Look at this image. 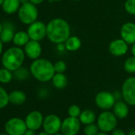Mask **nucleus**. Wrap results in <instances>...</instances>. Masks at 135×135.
<instances>
[{"instance_id": "1", "label": "nucleus", "mask_w": 135, "mask_h": 135, "mask_svg": "<svg viewBox=\"0 0 135 135\" xmlns=\"http://www.w3.org/2000/svg\"><path fill=\"white\" fill-rule=\"evenodd\" d=\"M47 26V38L53 44L64 43L71 36V27L66 20L56 18L49 22Z\"/></svg>"}, {"instance_id": "40", "label": "nucleus", "mask_w": 135, "mask_h": 135, "mask_svg": "<svg viewBox=\"0 0 135 135\" xmlns=\"http://www.w3.org/2000/svg\"><path fill=\"white\" fill-rule=\"evenodd\" d=\"M97 135H109L108 133H106V132H103V131H99Z\"/></svg>"}, {"instance_id": "39", "label": "nucleus", "mask_w": 135, "mask_h": 135, "mask_svg": "<svg viewBox=\"0 0 135 135\" xmlns=\"http://www.w3.org/2000/svg\"><path fill=\"white\" fill-rule=\"evenodd\" d=\"M127 135H135V129H132L129 131Z\"/></svg>"}, {"instance_id": "42", "label": "nucleus", "mask_w": 135, "mask_h": 135, "mask_svg": "<svg viewBox=\"0 0 135 135\" xmlns=\"http://www.w3.org/2000/svg\"><path fill=\"white\" fill-rule=\"evenodd\" d=\"M63 0H49V2H52V3H56V2H61Z\"/></svg>"}, {"instance_id": "16", "label": "nucleus", "mask_w": 135, "mask_h": 135, "mask_svg": "<svg viewBox=\"0 0 135 135\" xmlns=\"http://www.w3.org/2000/svg\"><path fill=\"white\" fill-rule=\"evenodd\" d=\"M129 105L125 101H116L113 107V113L118 119H124L129 114Z\"/></svg>"}, {"instance_id": "21", "label": "nucleus", "mask_w": 135, "mask_h": 135, "mask_svg": "<svg viewBox=\"0 0 135 135\" xmlns=\"http://www.w3.org/2000/svg\"><path fill=\"white\" fill-rule=\"evenodd\" d=\"M66 50L69 52H76L79 50L82 45L81 40L76 36H70L64 42Z\"/></svg>"}, {"instance_id": "3", "label": "nucleus", "mask_w": 135, "mask_h": 135, "mask_svg": "<svg viewBox=\"0 0 135 135\" xmlns=\"http://www.w3.org/2000/svg\"><path fill=\"white\" fill-rule=\"evenodd\" d=\"M25 56L26 54L24 49L21 47L13 46L3 52L1 58V63L3 67L11 72H15L22 66L25 60Z\"/></svg>"}, {"instance_id": "7", "label": "nucleus", "mask_w": 135, "mask_h": 135, "mask_svg": "<svg viewBox=\"0 0 135 135\" xmlns=\"http://www.w3.org/2000/svg\"><path fill=\"white\" fill-rule=\"evenodd\" d=\"M122 97L129 106L135 107V77L130 76L125 80L122 86Z\"/></svg>"}, {"instance_id": "11", "label": "nucleus", "mask_w": 135, "mask_h": 135, "mask_svg": "<svg viewBox=\"0 0 135 135\" xmlns=\"http://www.w3.org/2000/svg\"><path fill=\"white\" fill-rule=\"evenodd\" d=\"M61 125H62L61 118L56 114H50L44 118L42 128L43 130L52 135L56 133L60 132Z\"/></svg>"}, {"instance_id": "37", "label": "nucleus", "mask_w": 135, "mask_h": 135, "mask_svg": "<svg viewBox=\"0 0 135 135\" xmlns=\"http://www.w3.org/2000/svg\"><path fill=\"white\" fill-rule=\"evenodd\" d=\"M3 42L0 39V56L3 53Z\"/></svg>"}, {"instance_id": "29", "label": "nucleus", "mask_w": 135, "mask_h": 135, "mask_svg": "<svg viewBox=\"0 0 135 135\" xmlns=\"http://www.w3.org/2000/svg\"><path fill=\"white\" fill-rule=\"evenodd\" d=\"M124 8L127 14L135 16V0H126L124 3Z\"/></svg>"}, {"instance_id": "24", "label": "nucleus", "mask_w": 135, "mask_h": 135, "mask_svg": "<svg viewBox=\"0 0 135 135\" xmlns=\"http://www.w3.org/2000/svg\"><path fill=\"white\" fill-rule=\"evenodd\" d=\"M14 78L13 72L10 71L6 68L0 69V83L2 84H9Z\"/></svg>"}, {"instance_id": "33", "label": "nucleus", "mask_w": 135, "mask_h": 135, "mask_svg": "<svg viewBox=\"0 0 135 135\" xmlns=\"http://www.w3.org/2000/svg\"><path fill=\"white\" fill-rule=\"evenodd\" d=\"M56 49H57V50H58V51H60V52H63V51H64V49H65L64 43H60V44H57V45H56Z\"/></svg>"}, {"instance_id": "12", "label": "nucleus", "mask_w": 135, "mask_h": 135, "mask_svg": "<svg viewBox=\"0 0 135 135\" xmlns=\"http://www.w3.org/2000/svg\"><path fill=\"white\" fill-rule=\"evenodd\" d=\"M44 118L45 117L39 110H33L30 112L25 118L27 128L34 131L38 130L42 127Z\"/></svg>"}, {"instance_id": "20", "label": "nucleus", "mask_w": 135, "mask_h": 135, "mask_svg": "<svg viewBox=\"0 0 135 135\" xmlns=\"http://www.w3.org/2000/svg\"><path fill=\"white\" fill-rule=\"evenodd\" d=\"M79 119L82 125H88L91 123H95L97 119L95 113L90 109H86L81 111V114L79 117Z\"/></svg>"}, {"instance_id": "44", "label": "nucleus", "mask_w": 135, "mask_h": 135, "mask_svg": "<svg viewBox=\"0 0 135 135\" xmlns=\"http://www.w3.org/2000/svg\"><path fill=\"white\" fill-rule=\"evenodd\" d=\"M52 135H64L61 132H58V133H56L54 134H52Z\"/></svg>"}, {"instance_id": "45", "label": "nucleus", "mask_w": 135, "mask_h": 135, "mask_svg": "<svg viewBox=\"0 0 135 135\" xmlns=\"http://www.w3.org/2000/svg\"><path fill=\"white\" fill-rule=\"evenodd\" d=\"M3 1H4V0H0V7H1V6H2V4H3Z\"/></svg>"}, {"instance_id": "34", "label": "nucleus", "mask_w": 135, "mask_h": 135, "mask_svg": "<svg viewBox=\"0 0 135 135\" xmlns=\"http://www.w3.org/2000/svg\"><path fill=\"white\" fill-rule=\"evenodd\" d=\"M45 1V0H30V2L32 3L34 5H39V4H41L43 2Z\"/></svg>"}, {"instance_id": "25", "label": "nucleus", "mask_w": 135, "mask_h": 135, "mask_svg": "<svg viewBox=\"0 0 135 135\" xmlns=\"http://www.w3.org/2000/svg\"><path fill=\"white\" fill-rule=\"evenodd\" d=\"M30 71L29 69H27L25 67H20L19 69H18L17 70H15V72H13V75L14 77L18 80H26L29 76H30Z\"/></svg>"}, {"instance_id": "30", "label": "nucleus", "mask_w": 135, "mask_h": 135, "mask_svg": "<svg viewBox=\"0 0 135 135\" xmlns=\"http://www.w3.org/2000/svg\"><path fill=\"white\" fill-rule=\"evenodd\" d=\"M81 109L78 105L73 104L71 105L69 109H68V114L70 117H74V118H79L80 114H81Z\"/></svg>"}, {"instance_id": "17", "label": "nucleus", "mask_w": 135, "mask_h": 135, "mask_svg": "<svg viewBox=\"0 0 135 135\" xmlns=\"http://www.w3.org/2000/svg\"><path fill=\"white\" fill-rule=\"evenodd\" d=\"M15 27L12 23L5 22L3 24V30L0 34V39L3 43H9L13 41L15 36Z\"/></svg>"}, {"instance_id": "10", "label": "nucleus", "mask_w": 135, "mask_h": 135, "mask_svg": "<svg viewBox=\"0 0 135 135\" xmlns=\"http://www.w3.org/2000/svg\"><path fill=\"white\" fill-rule=\"evenodd\" d=\"M27 33L30 40L41 41L47 37V26L44 22L37 20L36 22L29 25Z\"/></svg>"}, {"instance_id": "4", "label": "nucleus", "mask_w": 135, "mask_h": 135, "mask_svg": "<svg viewBox=\"0 0 135 135\" xmlns=\"http://www.w3.org/2000/svg\"><path fill=\"white\" fill-rule=\"evenodd\" d=\"M96 124L100 131L109 133L117 127L118 118L114 115L113 111L103 110L97 117Z\"/></svg>"}, {"instance_id": "19", "label": "nucleus", "mask_w": 135, "mask_h": 135, "mask_svg": "<svg viewBox=\"0 0 135 135\" xmlns=\"http://www.w3.org/2000/svg\"><path fill=\"white\" fill-rule=\"evenodd\" d=\"M10 103L13 105L20 106L26 101V95L24 91L20 90H15L9 93Z\"/></svg>"}, {"instance_id": "23", "label": "nucleus", "mask_w": 135, "mask_h": 135, "mask_svg": "<svg viewBox=\"0 0 135 135\" xmlns=\"http://www.w3.org/2000/svg\"><path fill=\"white\" fill-rule=\"evenodd\" d=\"M51 81H52L53 87L59 90L64 89L68 84V79L66 76L64 75V73H56Z\"/></svg>"}, {"instance_id": "47", "label": "nucleus", "mask_w": 135, "mask_h": 135, "mask_svg": "<svg viewBox=\"0 0 135 135\" xmlns=\"http://www.w3.org/2000/svg\"><path fill=\"white\" fill-rule=\"evenodd\" d=\"M73 1H75V2H80V1H82V0H73Z\"/></svg>"}, {"instance_id": "43", "label": "nucleus", "mask_w": 135, "mask_h": 135, "mask_svg": "<svg viewBox=\"0 0 135 135\" xmlns=\"http://www.w3.org/2000/svg\"><path fill=\"white\" fill-rule=\"evenodd\" d=\"M2 30H3V24L0 22V34L2 33Z\"/></svg>"}, {"instance_id": "36", "label": "nucleus", "mask_w": 135, "mask_h": 135, "mask_svg": "<svg viewBox=\"0 0 135 135\" xmlns=\"http://www.w3.org/2000/svg\"><path fill=\"white\" fill-rule=\"evenodd\" d=\"M130 52H131L132 56H135V43H133V45H131Z\"/></svg>"}, {"instance_id": "6", "label": "nucleus", "mask_w": 135, "mask_h": 135, "mask_svg": "<svg viewBox=\"0 0 135 135\" xmlns=\"http://www.w3.org/2000/svg\"><path fill=\"white\" fill-rule=\"evenodd\" d=\"M27 129L25 120L18 117L10 118L5 124V131L8 135H24Z\"/></svg>"}, {"instance_id": "13", "label": "nucleus", "mask_w": 135, "mask_h": 135, "mask_svg": "<svg viewBox=\"0 0 135 135\" xmlns=\"http://www.w3.org/2000/svg\"><path fill=\"white\" fill-rule=\"evenodd\" d=\"M109 52L114 56H122L126 54L129 49V45L122 38L114 39L110 41L108 46Z\"/></svg>"}, {"instance_id": "22", "label": "nucleus", "mask_w": 135, "mask_h": 135, "mask_svg": "<svg viewBox=\"0 0 135 135\" xmlns=\"http://www.w3.org/2000/svg\"><path fill=\"white\" fill-rule=\"evenodd\" d=\"M30 40V36L27 33V31H18L15 33L14 38H13V43L15 46L18 47H24L27 42Z\"/></svg>"}, {"instance_id": "14", "label": "nucleus", "mask_w": 135, "mask_h": 135, "mask_svg": "<svg viewBox=\"0 0 135 135\" xmlns=\"http://www.w3.org/2000/svg\"><path fill=\"white\" fill-rule=\"evenodd\" d=\"M24 52L26 56L33 60L40 58L42 52V48L40 41L30 40L24 46Z\"/></svg>"}, {"instance_id": "18", "label": "nucleus", "mask_w": 135, "mask_h": 135, "mask_svg": "<svg viewBox=\"0 0 135 135\" xmlns=\"http://www.w3.org/2000/svg\"><path fill=\"white\" fill-rule=\"evenodd\" d=\"M21 5L19 0H4L1 7L6 14L13 15L18 11Z\"/></svg>"}, {"instance_id": "5", "label": "nucleus", "mask_w": 135, "mask_h": 135, "mask_svg": "<svg viewBox=\"0 0 135 135\" xmlns=\"http://www.w3.org/2000/svg\"><path fill=\"white\" fill-rule=\"evenodd\" d=\"M18 16L23 24L29 26L37 20L38 10L36 5L29 2L21 5L18 11Z\"/></svg>"}, {"instance_id": "41", "label": "nucleus", "mask_w": 135, "mask_h": 135, "mask_svg": "<svg viewBox=\"0 0 135 135\" xmlns=\"http://www.w3.org/2000/svg\"><path fill=\"white\" fill-rule=\"evenodd\" d=\"M21 4H24V3H29L30 0H19Z\"/></svg>"}, {"instance_id": "38", "label": "nucleus", "mask_w": 135, "mask_h": 135, "mask_svg": "<svg viewBox=\"0 0 135 135\" xmlns=\"http://www.w3.org/2000/svg\"><path fill=\"white\" fill-rule=\"evenodd\" d=\"M37 135H50V134H49V133H48L47 132H45V130H43V131L39 132Z\"/></svg>"}, {"instance_id": "35", "label": "nucleus", "mask_w": 135, "mask_h": 135, "mask_svg": "<svg viewBox=\"0 0 135 135\" xmlns=\"http://www.w3.org/2000/svg\"><path fill=\"white\" fill-rule=\"evenodd\" d=\"M24 135H37V134H36V133H35L34 130H32V129H28L26 131V133H24Z\"/></svg>"}, {"instance_id": "2", "label": "nucleus", "mask_w": 135, "mask_h": 135, "mask_svg": "<svg viewBox=\"0 0 135 135\" xmlns=\"http://www.w3.org/2000/svg\"><path fill=\"white\" fill-rule=\"evenodd\" d=\"M30 71V74L37 80L42 83L51 81L56 73L53 64L50 60L41 57L32 62Z\"/></svg>"}, {"instance_id": "32", "label": "nucleus", "mask_w": 135, "mask_h": 135, "mask_svg": "<svg viewBox=\"0 0 135 135\" xmlns=\"http://www.w3.org/2000/svg\"><path fill=\"white\" fill-rule=\"evenodd\" d=\"M111 135H126L125 131L122 129H118L115 128L112 132H111Z\"/></svg>"}, {"instance_id": "27", "label": "nucleus", "mask_w": 135, "mask_h": 135, "mask_svg": "<svg viewBox=\"0 0 135 135\" xmlns=\"http://www.w3.org/2000/svg\"><path fill=\"white\" fill-rule=\"evenodd\" d=\"M9 103V93L6 91V89L0 86V110L5 108Z\"/></svg>"}, {"instance_id": "9", "label": "nucleus", "mask_w": 135, "mask_h": 135, "mask_svg": "<svg viewBox=\"0 0 135 135\" xmlns=\"http://www.w3.org/2000/svg\"><path fill=\"white\" fill-rule=\"evenodd\" d=\"M81 125L79 118L69 116L62 121L60 132L64 135H77L80 131Z\"/></svg>"}, {"instance_id": "31", "label": "nucleus", "mask_w": 135, "mask_h": 135, "mask_svg": "<svg viewBox=\"0 0 135 135\" xmlns=\"http://www.w3.org/2000/svg\"><path fill=\"white\" fill-rule=\"evenodd\" d=\"M53 66H54L55 73H64L67 69V64L63 60L56 61L55 64H53Z\"/></svg>"}, {"instance_id": "46", "label": "nucleus", "mask_w": 135, "mask_h": 135, "mask_svg": "<svg viewBox=\"0 0 135 135\" xmlns=\"http://www.w3.org/2000/svg\"><path fill=\"white\" fill-rule=\"evenodd\" d=\"M0 135H8L7 133H0Z\"/></svg>"}, {"instance_id": "15", "label": "nucleus", "mask_w": 135, "mask_h": 135, "mask_svg": "<svg viewBox=\"0 0 135 135\" xmlns=\"http://www.w3.org/2000/svg\"><path fill=\"white\" fill-rule=\"evenodd\" d=\"M120 35L121 38L128 45L135 43V23L128 22L123 24L121 27Z\"/></svg>"}, {"instance_id": "26", "label": "nucleus", "mask_w": 135, "mask_h": 135, "mask_svg": "<svg viewBox=\"0 0 135 135\" xmlns=\"http://www.w3.org/2000/svg\"><path fill=\"white\" fill-rule=\"evenodd\" d=\"M124 70L129 74H133L135 73V56H131L128 57L123 64Z\"/></svg>"}, {"instance_id": "8", "label": "nucleus", "mask_w": 135, "mask_h": 135, "mask_svg": "<svg viewBox=\"0 0 135 135\" xmlns=\"http://www.w3.org/2000/svg\"><path fill=\"white\" fill-rule=\"evenodd\" d=\"M116 101L114 95L107 91H99L95 97V105L102 110H110L113 108Z\"/></svg>"}, {"instance_id": "28", "label": "nucleus", "mask_w": 135, "mask_h": 135, "mask_svg": "<svg viewBox=\"0 0 135 135\" xmlns=\"http://www.w3.org/2000/svg\"><path fill=\"white\" fill-rule=\"evenodd\" d=\"M99 129L95 123H91L86 125L84 129V135H97V133L99 132Z\"/></svg>"}]
</instances>
